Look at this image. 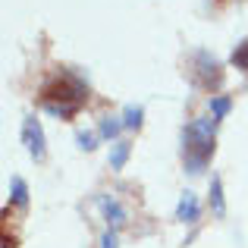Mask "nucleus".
Masks as SVG:
<instances>
[{"instance_id": "obj_3", "label": "nucleus", "mask_w": 248, "mask_h": 248, "mask_svg": "<svg viewBox=\"0 0 248 248\" xmlns=\"http://www.w3.org/2000/svg\"><path fill=\"white\" fill-rule=\"evenodd\" d=\"M188 79L198 85L201 91H217L220 85H223V69H220V63L214 60L207 50H195L192 57H188Z\"/></svg>"}, {"instance_id": "obj_10", "label": "nucleus", "mask_w": 248, "mask_h": 248, "mask_svg": "<svg viewBox=\"0 0 248 248\" xmlns=\"http://www.w3.org/2000/svg\"><path fill=\"white\" fill-rule=\"evenodd\" d=\"M120 126L123 123H116V116H104L101 126H97V135H101V139H113V135L120 132Z\"/></svg>"}, {"instance_id": "obj_7", "label": "nucleus", "mask_w": 248, "mask_h": 248, "mask_svg": "<svg viewBox=\"0 0 248 248\" xmlns=\"http://www.w3.org/2000/svg\"><path fill=\"white\" fill-rule=\"evenodd\" d=\"M126 157H129V145H126V141H116V145H113V154H110V170H123Z\"/></svg>"}, {"instance_id": "obj_13", "label": "nucleus", "mask_w": 248, "mask_h": 248, "mask_svg": "<svg viewBox=\"0 0 248 248\" xmlns=\"http://www.w3.org/2000/svg\"><path fill=\"white\" fill-rule=\"evenodd\" d=\"M211 201H214V214H223V192H220V179H214V186H211Z\"/></svg>"}, {"instance_id": "obj_5", "label": "nucleus", "mask_w": 248, "mask_h": 248, "mask_svg": "<svg viewBox=\"0 0 248 248\" xmlns=\"http://www.w3.org/2000/svg\"><path fill=\"white\" fill-rule=\"evenodd\" d=\"M198 214H201L198 198H195L192 192H186L179 198V207H176V220H182V223H195V220H198Z\"/></svg>"}, {"instance_id": "obj_4", "label": "nucleus", "mask_w": 248, "mask_h": 248, "mask_svg": "<svg viewBox=\"0 0 248 248\" xmlns=\"http://www.w3.org/2000/svg\"><path fill=\"white\" fill-rule=\"evenodd\" d=\"M22 141H25V151H29L31 157L44 160L47 145H44V129H41V123H38L35 116H25V123H22Z\"/></svg>"}, {"instance_id": "obj_9", "label": "nucleus", "mask_w": 248, "mask_h": 248, "mask_svg": "<svg viewBox=\"0 0 248 248\" xmlns=\"http://www.w3.org/2000/svg\"><path fill=\"white\" fill-rule=\"evenodd\" d=\"M232 66H236V69H242V73L248 76V38H245L242 44H239L236 50H232Z\"/></svg>"}, {"instance_id": "obj_12", "label": "nucleus", "mask_w": 248, "mask_h": 248, "mask_svg": "<svg viewBox=\"0 0 248 248\" xmlns=\"http://www.w3.org/2000/svg\"><path fill=\"white\" fill-rule=\"evenodd\" d=\"M141 116H145L141 107H126V120H123V126H126V129H141Z\"/></svg>"}, {"instance_id": "obj_2", "label": "nucleus", "mask_w": 248, "mask_h": 248, "mask_svg": "<svg viewBox=\"0 0 248 248\" xmlns=\"http://www.w3.org/2000/svg\"><path fill=\"white\" fill-rule=\"evenodd\" d=\"M217 120L214 116H195L182 132V164L188 173H201L214 157V145H217Z\"/></svg>"}, {"instance_id": "obj_14", "label": "nucleus", "mask_w": 248, "mask_h": 248, "mask_svg": "<svg viewBox=\"0 0 248 248\" xmlns=\"http://www.w3.org/2000/svg\"><path fill=\"white\" fill-rule=\"evenodd\" d=\"M101 248H116V230L104 232V239H101Z\"/></svg>"}, {"instance_id": "obj_11", "label": "nucleus", "mask_w": 248, "mask_h": 248, "mask_svg": "<svg viewBox=\"0 0 248 248\" xmlns=\"http://www.w3.org/2000/svg\"><path fill=\"white\" fill-rule=\"evenodd\" d=\"M13 204H19V207L29 204V188H25L22 179H13Z\"/></svg>"}, {"instance_id": "obj_6", "label": "nucleus", "mask_w": 248, "mask_h": 248, "mask_svg": "<svg viewBox=\"0 0 248 248\" xmlns=\"http://www.w3.org/2000/svg\"><path fill=\"white\" fill-rule=\"evenodd\" d=\"M97 204H101V211H104V217H107V223H113V230L126 220V214H123V207L116 204V198H110V195H101L97 198Z\"/></svg>"}, {"instance_id": "obj_8", "label": "nucleus", "mask_w": 248, "mask_h": 248, "mask_svg": "<svg viewBox=\"0 0 248 248\" xmlns=\"http://www.w3.org/2000/svg\"><path fill=\"white\" fill-rule=\"evenodd\" d=\"M230 107H232V101H230V97H223V94H220V97H214V101H211V116L220 123L226 113H230Z\"/></svg>"}, {"instance_id": "obj_1", "label": "nucleus", "mask_w": 248, "mask_h": 248, "mask_svg": "<svg viewBox=\"0 0 248 248\" xmlns=\"http://www.w3.org/2000/svg\"><path fill=\"white\" fill-rule=\"evenodd\" d=\"M38 104L47 113L60 116V120H76L79 110L88 104V85H85L76 73L60 69V73L47 76L38 88Z\"/></svg>"}]
</instances>
